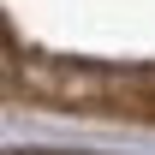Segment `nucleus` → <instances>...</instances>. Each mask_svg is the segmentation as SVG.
<instances>
[{
    "label": "nucleus",
    "mask_w": 155,
    "mask_h": 155,
    "mask_svg": "<svg viewBox=\"0 0 155 155\" xmlns=\"http://www.w3.org/2000/svg\"><path fill=\"white\" fill-rule=\"evenodd\" d=\"M0 101L155 125V0H0Z\"/></svg>",
    "instance_id": "obj_1"
}]
</instances>
